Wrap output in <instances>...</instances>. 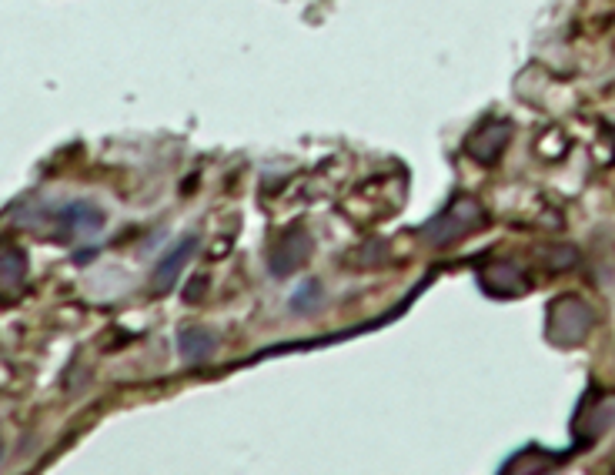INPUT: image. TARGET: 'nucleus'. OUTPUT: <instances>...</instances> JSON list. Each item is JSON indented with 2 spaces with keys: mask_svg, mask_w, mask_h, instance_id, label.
Returning a JSON list of instances; mask_svg holds the SVG:
<instances>
[{
  "mask_svg": "<svg viewBox=\"0 0 615 475\" xmlns=\"http://www.w3.org/2000/svg\"><path fill=\"white\" fill-rule=\"evenodd\" d=\"M27 275V255L17 245H4V292L11 295V288H21V281Z\"/></svg>",
  "mask_w": 615,
  "mask_h": 475,
  "instance_id": "nucleus-10",
  "label": "nucleus"
},
{
  "mask_svg": "<svg viewBox=\"0 0 615 475\" xmlns=\"http://www.w3.org/2000/svg\"><path fill=\"white\" fill-rule=\"evenodd\" d=\"M198 292H204V281H201V278H194V285L188 288V292H184V302H191V305H194V302H198Z\"/></svg>",
  "mask_w": 615,
  "mask_h": 475,
  "instance_id": "nucleus-11",
  "label": "nucleus"
},
{
  "mask_svg": "<svg viewBox=\"0 0 615 475\" xmlns=\"http://www.w3.org/2000/svg\"><path fill=\"white\" fill-rule=\"evenodd\" d=\"M194 251H198V235H184L178 245H171L168 251H164V258L154 265L151 281H148V288L154 295H168L171 292L174 281L181 278V271L188 268V261L194 258Z\"/></svg>",
  "mask_w": 615,
  "mask_h": 475,
  "instance_id": "nucleus-6",
  "label": "nucleus"
},
{
  "mask_svg": "<svg viewBox=\"0 0 615 475\" xmlns=\"http://www.w3.org/2000/svg\"><path fill=\"white\" fill-rule=\"evenodd\" d=\"M54 225H57L54 238L71 241L77 235H91V231H101L107 225V218H104V211L94 205V201L77 198V201H67L64 208H57Z\"/></svg>",
  "mask_w": 615,
  "mask_h": 475,
  "instance_id": "nucleus-4",
  "label": "nucleus"
},
{
  "mask_svg": "<svg viewBox=\"0 0 615 475\" xmlns=\"http://www.w3.org/2000/svg\"><path fill=\"white\" fill-rule=\"evenodd\" d=\"M485 225V208L475 198H455L435 221H428L425 228H418L428 245H452V241L472 235L475 228Z\"/></svg>",
  "mask_w": 615,
  "mask_h": 475,
  "instance_id": "nucleus-2",
  "label": "nucleus"
},
{
  "mask_svg": "<svg viewBox=\"0 0 615 475\" xmlns=\"http://www.w3.org/2000/svg\"><path fill=\"white\" fill-rule=\"evenodd\" d=\"M595 328V308L579 295L555 298L545 312V338L559 348H575L592 335Z\"/></svg>",
  "mask_w": 615,
  "mask_h": 475,
  "instance_id": "nucleus-1",
  "label": "nucleus"
},
{
  "mask_svg": "<svg viewBox=\"0 0 615 475\" xmlns=\"http://www.w3.org/2000/svg\"><path fill=\"white\" fill-rule=\"evenodd\" d=\"M311 258V235L301 225H291L281 231L278 245L268 251V268L275 278H288Z\"/></svg>",
  "mask_w": 615,
  "mask_h": 475,
  "instance_id": "nucleus-3",
  "label": "nucleus"
},
{
  "mask_svg": "<svg viewBox=\"0 0 615 475\" xmlns=\"http://www.w3.org/2000/svg\"><path fill=\"white\" fill-rule=\"evenodd\" d=\"M221 338L218 332L204 325H181L178 328V352L184 358V365H208L214 352H218Z\"/></svg>",
  "mask_w": 615,
  "mask_h": 475,
  "instance_id": "nucleus-8",
  "label": "nucleus"
},
{
  "mask_svg": "<svg viewBox=\"0 0 615 475\" xmlns=\"http://www.w3.org/2000/svg\"><path fill=\"white\" fill-rule=\"evenodd\" d=\"M321 305H325V288H321L318 278H308L305 285L291 295V312L295 315H315Z\"/></svg>",
  "mask_w": 615,
  "mask_h": 475,
  "instance_id": "nucleus-9",
  "label": "nucleus"
},
{
  "mask_svg": "<svg viewBox=\"0 0 615 475\" xmlns=\"http://www.w3.org/2000/svg\"><path fill=\"white\" fill-rule=\"evenodd\" d=\"M509 141H512V124L509 121H485V124H478V128L468 134V141H465V154L472 161L478 164H495L502 158V151L509 148Z\"/></svg>",
  "mask_w": 615,
  "mask_h": 475,
  "instance_id": "nucleus-5",
  "label": "nucleus"
},
{
  "mask_svg": "<svg viewBox=\"0 0 615 475\" xmlns=\"http://www.w3.org/2000/svg\"><path fill=\"white\" fill-rule=\"evenodd\" d=\"M478 285H482L485 295L492 298H519L529 292V278H525L522 265H515V261H492V265H485L478 271Z\"/></svg>",
  "mask_w": 615,
  "mask_h": 475,
  "instance_id": "nucleus-7",
  "label": "nucleus"
}]
</instances>
